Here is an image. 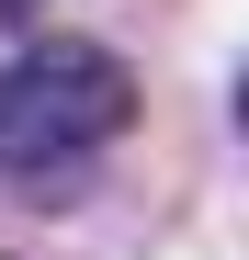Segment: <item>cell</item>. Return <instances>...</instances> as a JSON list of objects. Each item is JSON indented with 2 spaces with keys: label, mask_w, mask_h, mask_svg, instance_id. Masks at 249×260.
<instances>
[{
  "label": "cell",
  "mask_w": 249,
  "mask_h": 260,
  "mask_svg": "<svg viewBox=\"0 0 249 260\" xmlns=\"http://www.w3.org/2000/svg\"><path fill=\"white\" fill-rule=\"evenodd\" d=\"M124 124H136V68L113 46H79V34H46L0 68V181L57 192L79 181Z\"/></svg>",
  "instance_id": "6da1fadb"
},
{
  "label": "cell",
  "mask_w": 249,
  "mask_h": 260,
  "mask_svg": "<svg viewBox=\"0 0 249 260\" xmlns=\"http://www.w3.org/2000/svg\"><path fill=\"white\" fill-rule=\"evenodd\" d=\"M238 136H249V68H238Z\"/></svg>",
  "instance_id": "7a4b0ae2"
},
{
  "label": "cell",
  "mask_w": 249,
  "mask_h": 260,
  "mask_svg": "<svg viewBox=\"0 0 249 260\" xmlns=\"http://www.w3.org/2000/svg\"><path fill=\"white\" fill-rule=\"evenodd\" d=\"M0 12H12V23H23V12H34V0H0Z\"/></svg>",
  "instance_id": "3957f363"
}]
</instances>
